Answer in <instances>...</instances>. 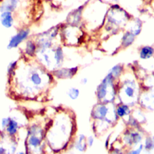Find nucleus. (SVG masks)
<instances>
[{"label": "nucleus", "mask_w": 154, "mask_h": 154, "mask_svg": "<svg viewBox=\"0 0 154 154\" xmlns=\"http://www.w3.org/2000/svg\"><path fill=\"white\" fill-rule=\"evenodd\" d=\"M60 40L64 45L76 46L81 42L83 37V31L81 26L61 24Z\"/></svg>", "instance_id": "f03ea898"}, {"label": "nucleus", "mask_w": 154, "mask_h": 154, "mask_svg": "<svg viewBox=\"0 0 154 154\" xmlns=\"http://www.w3.org/2000/svg\"><path fill=\"white\" fill-rule=\"evenodd\" d=\"M31 34L29 28L25 27L19 29L8 40L7 48L8 49H13L18 48L22 43L28 40Z\"/></svg>", "instance_id": "20e7f679"}, {"label": "nucleus", "mask_w": 154, "mask_h": 154, "mask_svg": "<svg viewBox=\"0 0 154 154\" xmlns=\"http://www.w3.org/2000/svg\"><path fill=\"white\" fill-rule=\"evenodd\" d=\"M66 94L69 99L72 100H75L79 97V96L80 94V91L79 88L76 87H71L67 89L66 91Z\"/></svg>", "instance_id": "6ab92c4d"}, {"label": "nucleus", "mask_w": 154, "mask_h": 154, "mask_svg": "<svg viewBox=\"0 0 154 154\" xmlns=\"http://www.w3.org/2000/svg\"><path fill=\"white\" fill-rule=\"evenodd\" d=\"M154 56V48L151 46H144L139 51V57L143 60H149Z\"/></svg>", "instance_id": "2eb2a0df"}, {"label": "nucleus", "mask_w": 154, "mask_h": 154, "mask_svg": "<svg viewBox=\"0 0 154 154\" xmlns=\"http://www.w3.org/2000/svg\"><path fill=\"white\" fill-rule=\"evenodd\" d=\"M20 0H4L0 4V13L3 11L14 12L19 6Z\"/></svg>", "instance_id": "9b49d317"}, {"label": "nucleus", "mask_w": 154, "mask_h": 154, "mask_svg": "<svg viewBox=\"0 0 154 154\" xmlns=\"http://www.w3.org/2000/svg\"><path fill=\"white\" fill-rule=\"evenodd\" d=\"M142 23L140 20L134 19L130 21L129 28L127 31L133 34L135 37L140 34L141 31Z\"/></svg>", "instance_id": "dca6fc26"}, {"label": "nucleus", "mask_w": 154, "mask_h": 154, "mask_svg": "<svg viewBox=\"0 0 154 154\" xmlns=\"http://www.w3.org/2000/svg\"><path fill=\"white\" fill-rule=\"evenodd\" d=\"M109 108L105 104L100 103L95 105L91 111V117L96 120H103L108 123H111V121L108 118Z\"/></svg>", "instance_id": "423d86ee"}, {"label": "nucleus", "mask_w": 154, "mask_h": 154, "mask_svg": "<svg viewBox=\"0 0 154 154\" xmlns=\"http://www.w3.org/2000/svg\"><path fill=\"white\" fill-rule=\"evenodd\" d=\"M123 67L120 64H116L114 66L109 70L108 73H109L112 77L115 79L120 77L122 72H123Z\"/></svg>", "instance_id": "412c9836"}, {"label": "nucleus", "mask_w": 154, "mask_h": 154, "mask_svg": "<svg viewBox=\"0 0 154 154\" xmlns=\"http://www.w3.org/2000/svg\"><path fill=\"white\" fill-rule=\"evenodd\" d=\"M144 147L147 150H151L154 148V136L147 137L146 138Z\"/></svg>", "instance_id": "4be33fe9"}, {"label": "nucleus", "mask_w": 154, "mask_h": 154, "mask_svg": "<svg viewBox=\"0 0 154 154\" xmlns=\"http://www.w3.org/2000/svg\"><path fill=\"white\" fill-rule=\"evenodd\" d=\"M88 78L87 77H82L81 79H80V84L82 85H86L88 82Z\"/></svg>", "instance_id": "a878e982"}, {"label": "nucleus", "mask_w": 154, "mask_h": 154, "mask_svg": "<svg viewBox=\"0 0 154 154\" xmlns=\"http://www.w3.org/2000/svg\"><path fill=\"white\" fill-rule=\"evenodd\" d=\"M135 36L128 31H126L123 34L121 39V48L125 49L130 46L134 42Z\"/></svg>", "instance_id": "4468645a"}, {"label": "nucleus", "mask_w": 154, "mask_h": 154, "mask_svg": "<svg viewBox=\"0 0 154 154\" xmlns=\"http://www.w3.org/2000/svg\"><path fill=\"white\" fill-rule=\"evenodd\" d=\"M11 117L10 116H7V117H4L2 118L1 120V126L2 130H5L7 126H8V124L10 120Z\"/></svg>", "instance_id": "5701e85b"}, {"label": "nucleus", "mask_w": 154, "mask_h": 154, "mask_svg": "<svg viewBox=\"0 0 154 154\" xmlns=\"http://www.w3.org/2000/svg\"><path fill=\"white\" fill-rule=\"evenodd\" d=\"M0 154H7V149L2 146H0Z\"/></svg>", "instance_id": "bb28decb"}, {"label": "nucleus", "mask_w": 154, "mask_h": 154, "mask_svg": "<svg viewBox=\"0 0 154 154\" xmlns=\"http://www.w3.org/2000/svg\"><path fill=\"white\" fill-rule=\"evenodd\" d=\"M114 79L112 76L108 73L97 86L96 89V96L100 102H111L114 98L115 88Z\"/></svg>", "instance_id": "7ed1b4c3"}, {"label": "nucleus", "mask_w": 154, "mask_h": 154, "mask_svg": "<svg viewBox=\"0 0 154 154\" xmlns=\"http://www.w3.org/2000/svg\"><path fill=\"white\" fill-rule=\"evenodd\" d=\"M44 67L38 62L35 63H28L27 67L25 70L26 72L25 79L22 82H19L20 87L22 88L24 93H33L35 90L40 91L51 81V78L54 77L52 73H49Z\"/></svg>", "instance_id": "f257e3e1"}, {"label": "nucleus", "mask_w": 154, "mask_h": 154, "mask_svg": "<svg viewBox=\"0 0 154 154\" xmlns=\"http://www.w3.org/2000/svg\"><path fill=\"white\" fill-rule=\"evenodd\" d=\"M116 112L117 116H118L120 117H123L124 116L130 113V109L128 105L122 104L117 106Z\"/></svg>", "instance_id": "aec40b11"}, {"label": "nucleus", "mask_w": 154, "mask_h": 154, "mask_svg": "<svg viewBox=\"0 0 154 154\" xmlns=\"http://www.w3.org/2000/svg\"><path fill=\"white\" fill-rule=\"evenodd\" d=\"M19 128V125L16 120L11 117L10 120L5 129V131L10 136H14Z\"/></svg>", "instance_id": "f3484780"}, {"label": "nucleus", "mask_w": 154, "mask_h": 154, "mask_svg": "<svg viewBox=\"0 0 154 154\" xmlns=\"http://www.w3.org/2000/svg\"><path fill=\"white\" fill-rule=\"evenodd\" d=\"M14 23L13 13L10 11H3L0 13V23L6 29L11 28Z\"/></svg>", "instance_id": "9d476101"}, {"label": "nucleus", "mask_w": 154, "mask_h": 154, "mask_svg": "<svg viewBox=\"0 0 154 154\" xmlns=\"http://www.w3.org/2000/svg\"><path fill=\"white\" fill-rule=\"evenodd\" d=\"M86 139L87 137H85V135L82 134L78 135L74 143V147L77 151L80 152H84L85 151L88 147L87 144Z\"/></svg>", "instance_id": "ddd939ff"}, {"label": "nucleus", "mask_w": 154, "mask_h": 154, "mask_svg": "<svg viewBox=\"0 0 154 154\" xmlns=\"http://www.w3.org/2000/svg\"><path fill=\"white\" fill-rule=\"evenodd\" d=\"M53 55L55 68L61 67L64 61V52L62 46L55 45L53 47Z\"/></svg>", "instance_id": "1a4fd4ad"}, {"label": "nucleus", "mask_w": 154, "mask_h": 154, "mask_svg": "<svg viewBox=\"0 0 154 154\" xmlns=\"http://www.w3.org/2000/svg\"><path fill=\"white\" fill-rule=\"evenodd\" d=\"M37 51V46L34 39L28 38L25 42L22 49L23 57L27 59H33L35 57Z\"/></svg>", "instance_id": "6e6552de"}, {"label": "nucleus", "mask_w": 154, "mask_h": 154, "mask_svg": "<svg viewBox=\"0 0 154 154\" xmlns=\"http://www.w3.org/2000/svg\"><path fill=\"white\" fill-rule=\"evenodd\" d=\"M143 147H144V146L143 144H140L137 149L132 150L129 151L128 153H127L126 154H141V153L143 149Z\"/></svg>", "instance_id": "b1692460"}, {"label": "nucleus", "mask_w": 154, "mask_h": 154, "mask_svg": "<svg viewBox=\"0 0 154 154\" xmlns=\"http://www.w3.org/2000/svg\"><path fill=\"white\" fill-rule=\"evenodd\" d=\"M87 4H82L71 10L66 17V23L69 25L81 26L83 20V13Z\"/></svg>", "instance_id": "39448f33"}, {"label": "nucleus", "mask_w": 154, "mask_h": 154, "mask_svg": "<svg viewBox=\"0 0 154 154\" xmlns=\"http://www.w3.org/2000/svg\"><path fill=\"white\" fill-rule=\"evenodd\" d=\"M113 1H118L119 0H113Z\"/></svg>", "instance_id": "c85d7f7f"}, {"label": "nucleus", "mask_w": 154, "mask_h": 154, "mask_svg": "<svg viewBox=\"0 0 154 154\" xmlns=\"http://www.w3.org/2000/svg\"><path fill=\"white\" fill-rule=\"evenodd\" d=\"M122 93L128 99H133L135 94V84L131 80L126 81L122 87Z\"/></svg>", "instance_id": "f8f14e48"}, {"label": "nucleus", "mask_w": 154, "mask_h": 154, "mask_svg": "<svg viewBox=\"0 0 154 154\" xmlns=\"http://www.w3.org/2000/svg\"><path fill=\"white\" fill-rule=\"evenodd\" d=\"M18 65L19 61L16 60H12L8 63L7 68V73L9 79H11L14 75L15 72L18 67Z\"/></svg>", "instance_id": "a211bd4d"}, {"label": "nucleus", "mask_w": 154, "mask_h": 154, "mask_svg": "<svg viewBox=\"0 0 154 154\" xmlns=\"http://www.w3.org/2000/svg\"><path fill=\"white\" fill-rule=\"evenodd\" d=\"M78 66L71 67H60L55 69L51 73L54 78L58 79H70L76 75L78 71Z\"/></svg>", "instance_id": "0eeeda50"}, {"label": "nucleus", "mask_w": 154, "mask_h": 154, "mask_svg": "<svg viewBox=\"0 0 154 154\" xmlns=\"http://www.w3.org/2000/svg\"><path fill=\"white\" fill-rule=\"evenodd\" d=\"M15 154H28V153H26V152H23V151H19V152H16Z\"/></svg>", "instance_id": "cd10ccee"}, {"label": "nucleus", "mask_w": 154, "mask_h": 154, "mask_svg": "<svg viewBox=\"0 0 154 154\" xmlns=\"http://www.w3.org/2000/svg\"><path fill=\"white\" fill-rule=\"evenodd\" d=\"M69 154H74V153H69Z\"/></svg>", "instance_id": "c756f323"}, {"label": "nucleus", "mask_w": 154, "mask_h": 154, "mask_svg": "<svg viewBox=\"0 0 154 154\" xmlns=\"http://www.w3.org/2000/svg\"><path fill=\"white\" fill-rule=\"evenodd\" d=\"M86 141H87V146L90 147H91L93 145V143H94V138L93 136L90 135V136H88L87 137Z\"/></svg>", "instance_id": "393cba45"}]
</instances>
